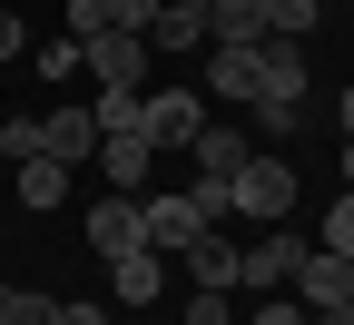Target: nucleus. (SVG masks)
<instances>
[{"instance_id":"f257e3e1","label":"nucleus","mask_w":354,"mask_h":325,"mask_svg":"<svg viewBox=\"0 0 354 325\" xmlns=\"http://www.w3.org/2000/svg\"><path fill=\"white\" fill-rule=\"evenodd\" d=\"M227 217H246V227H286V217H295V168H286V158H246L236 188H227Z\"/></svg>"},{"instance_id":"f03ea898","label":"nucleus","mask_w":354,"mask_h":325,"mask_svg":"<svg viewBox=\"0 0 354 325\" xmlns=\"http://www.w3.org/2000/svg\"><path fill=\"white\" fill-rule=\"evenodd\" d=\"M138 128H148V148H158V158H187L197 138H207V109H197V89H148Z\"/></svg>"},{"instance_id":"7ed1b4c3","label":"nucleus","mask_w":354,"mask_h":325,"mask_svg":"<svg viewBox=\"0 0 354 325\" xmlns=\"http://www.w3.org/2000/svg\"><path fill=\"white\" fill-rule=\"evenodd\" d=\"M148 39H128V30H99V39H79V69L99 79V89H148Z\"/></svg>"},{"instance_id":"20e7f679","label":"nucleus","mask_w":354,"mask_h":325,"mask_svg":"<svg viewBox=\"0 0 354 325\" xmlns=\"http://www.w3.org/2000/svg\"><path fill=\"white\" fill-rule=\"evenodd\" d=\"M295 266H305V237H295V227H256V247H246V296H286Z\"/></svg>"},{"instance_id":"39448f33","label":"nucleus","mask_w":354,"mask_h":325,"mask_svg":"<svg viewBox=\"0 0 354 325\" xmlns=\"http://www.w3.org/2000/svg\"><path fill=\"white\" fill-rule=\"evenodd\" d=\"M305 315H325V306H344L354 296V256H335V247H305V266H295V286H286Z\"/></svg>"},{"instance_id":"423d86ee","label":"nucleus","mask_w":354,"mask_h":325,"mask_svg":"<svg viewBox=\"0 0 354 325\" xmlns=\"http://www.w3.org/2000/svg\"><path fill=\"white\" fill-rule=\"evenodd\" d=\"M148 247V217H138V197H99V207H88V256H138Z\"/></svg>"},{"instance_id":"0eeeda50","label":"nucleus","mask_w":354,"mask_h":325,"mask_svg":"<svg viewBox=\"0 0 354 325\" xmlns=\"http://www.w3.org/2000/svg\"><path fill=\"white\" fill-rule=\"evenodd\" d=\"M158 148H148V138H99V177H109V197H148L158 188Z\"/></svg>"},{"instance_id":"6e6552de","label":"nucleus","mask_w":354,"mask_h":325,"mask_svg":"<svg viewBox=\"0 0 354 325\" xmlns=\"http://www.w3.org/2000/svg\"><path fill=\"white\" fill-rule=\"evenodd\" d=\"M246 158H256V148H246V128H216V118H207V138L187 148V168H197L187 188H236V168H246Z\"/></svg>"},{"instance_id":"1a4fd4ad","label":"nucleus","mask_w":354,"mask_h":325,"mask_svg":"<svg viewBox=\"0 0 354 325\" xmlns=\"http://www.w3.org/2000/svg\"><path fill=\"white\" fill-rule=\"evenodd\" d=\"M187 276H197V296H236V286H246V247L207 227V237L187 247Z\"/></svg>"},{"instance_id":"9d476101","label":"nucleus","mask_w":354,"mask_h":325,"mask_svg":"<svg viewBox=\"0 0 354 325\" xmlns=\"http://www.w3.org/2000/svg\"><path fill=\"white\" fill-rule=\"evenodd\" d=\"M207 10H216V0H158L148 50H158V60H187V50H207Z\"/></svg>"},{"instance_id":"9b49d317","label":"nucleus","mask_w":354,"mask_h":325,"mask_svg":"<svg viewBox=\"0 0 354 325\" xmlns=\"http://www.w3.org/2000/svg\"><path fill=\"white\" fill-rule=\"evenodd\" d=\"M39 158H59V168L99 158V118H88V109H50V118H39Z\"/></svg>"},{"instance_id":"f8f14e48","label":"nucleus","mask_w":354,"mask_h":325,"mask_svg":"<svg viewBox=\"0 0 354 325\" xmlns=\"http://www.w3.org/2000/svg\"><path fill=\"white\" fill-rule=\"evenodd\" d=\"M207 50H266V0H216L207 10Z\"/></svg>"},{"instance_id":"ddd939ff","label":"nucleus","mask_w":354,"mask_h":325,"mask_svg":"<svg viewBox=\"0 0 354 325\" xmlns=\"http://www.w3.org/2000/svg\"><path fill=\"white\" fill-rule=\"evenodd\" d=\"M158 286H167V256H158V247H138V256L109 266V296H118V306H158Z\"/></svg>"},{"instance_id":"4468645a","label":"nucleus","mask_w":354,"mask_h":325,"mask_svg":"<svg viewBox=\"0 0 354 325\" xmlns=\"http://www.w3.org/2000/svg\"><path fill=\"white\" fill-rule=\"evenodd\" d=\"M59 197H69V168H59V158H20V207H30V217H50Z\"/></svg>"},{"instance_id":"2eb2a0df","label":"nucleus","mask_w":354,"mask_h":325,"mask_svg":"<svg viewBox=\"0 0 354 325\" xmlns=\"http://www.w3.org/2000/svg\"><path fill=\"white\" fill-rule=\"evenodd\" d=\"M207 89H227V99H256V50H207Z\"/></svg>"},{"instance_id":"dca6fc26","label":"nucleus","mask_w":354,"mask_h":325,"mask_svg":"<svg viewBox=\"0 0 354 325\" xmlns=\"http://www.w3.org/2000/svg\"><path fill=\"white\" fill-rule=\"evenodd\" d=\"M325 20V0H266V39H305Z\"/></svg>"},{"instance_id":"f3484780","label":"nucleus","mask_w":354,"mask_h":325,"mask_svg":"<svg viewBox=\"0 0 354 325\" xmlns=\"http://www.w3.org/2000/svg\"><path fill=\"white\" fill-rule=\"evenodd\" d=\"M99 30H128V39H148V30H158V0H99Z\"/></svg>"},{"instance_id":"a211bd4d","label":"nucleus","mask_w":354,"mask_h":325,"mask_svg":"<svg viewBox=\"0 0 354 325\" xmlns=\"http://www.w3.org/2000/svg\"><path fill=\"white\" fill-rule=\"evenodd\" d=\"M0 325H59V296H30V286H10V296H0Z\"/></svg>"},{"instance_id":"6ab92c4d","label":"nucleus","mask_w":354,"mask_h":325,"mask_svg":"<svg viewBox=\"0 0 354 325\" xmlns=\"http://www.w3.org/2000/svg\"><path fill=\"white\" fill-rule=\"evenodd\" d=\"M315 247H335V256H354V188H344V197L325 207V237H315Z\"/></svg>"},{"instance_id":"aec40b11","label":"nucleus","mask_w":354,"mask_h":325,"mask_svg":"<svg viewBox=\"0 0 354 325\" xmlns=\"http://www.w3.org/2000/svg\"><path fill=\"white\" fill-rule=\"evenodd\" d=\"M177 325H246V315H236V296H187Z\"/></svg>"},{"instance_id":"412c9836","label":"nucleus","mask_w":354,"mask_h":325,"mask_svg":"<svg viewBox=\"0 0 354 325\" xmlns=\"http://www.w3.org/2000/svg\"><path fill=\"white\" fill-rule=\"evenodd\" d=\"M246 325H315V315H305L295 296H256V315H246Z\"/></svg>"},{"instance_id":"4be33fe9","label":"nucleus","mask_w":354,"mask_h":325,"mask_svg":"<svg viewBox=\"0 0 354 325\" xmlns=\"http://www.w3.org/2000/svg\"><path fill=\"white\" fill-rule=\"evenodd\" d=\"M0 148H10V168H20V158H39V118H10V128H0Z\"/></svg>"},{"instance_id":"5701e85b","label":"nucleus","mask_w":354,"mask_h":325,"mask_svg":"<svg viewBox=\"0 0 354 325\" xmlns=\"http://www.w3.org/2000/svg\"><path fill=\"white\" fill-rule=\"evenodd\" d=\"M30 39H20V10H0V60H20Z\"/></svg>"},{"instance_id":"b1692460","label":"nucleus","mask_w":354,"mask_h":325,"mask_svg":"<svg viewBox=\"0 0 354 325\" xmlns=\"http://www.w3.org/2000/svg\"><path fill=\"white\" fill-rule=\"evenodd\" d=\"M59 325H109V315L99 306H59Z\"/></svg>"},{"instance_id":"393cba45","label":"nucleus","mask_w":354,"mask_h":325,"mask_svg":"<svg viewBox=\"0 0 354 325\" xmlns=\"http://www.w3.org/2000/svg\"><path fill=\"white\" fill-rule=\"evenodd\" d=\"M315 325H354V296H344V306H325V315H315Z\"/></svg>"},{"instance_id":"a878e982","label":"nucleus","mask_w":354,"mask_h":325,"mask_svg":"<svg viewBox=\"0 0 354 325\" xmlns=\"http://www.w3.org/2000/svg\"><path fill=\"white\" fill-rule=\"evenodd\" d=\"M344 188H354V138H344Z\"/></svg>"},{"instance_id":"bb28decb","label":"nucleus","mask_w":354,"mask_h":325,"mask_svg":"<svg viewBox=\"0 0 354 325\" xmlns=\"http://www.w3.org/2000/svg\"><path fill=\"white\" fill-rule=\"evenodd\" d=\"M344 138H354V89H344Z\"/></svg>"},{"instance_id":"cd10ccee","label":"nucleus","mask_w":354,"mask_h":325,"mask_svg":"<svg viewBox=\"0 0 354 325\" xmlns=\"http://www.w3.org/2000/svg\"><path fill=\"white\" fill-rule=\"evenodd\" d=\"M0 296H10V286H0Z\"/></svg>"}]
</instances>
